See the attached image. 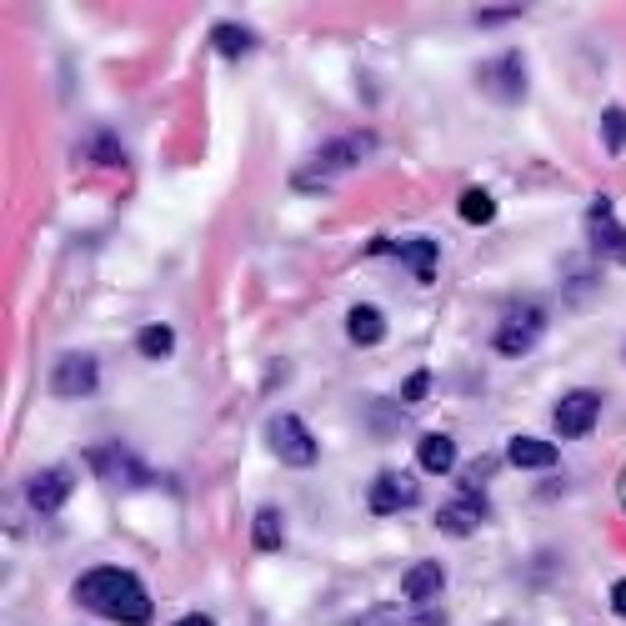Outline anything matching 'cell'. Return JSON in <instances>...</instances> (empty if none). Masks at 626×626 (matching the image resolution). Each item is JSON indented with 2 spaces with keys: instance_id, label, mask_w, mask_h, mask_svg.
I'll list each match as a JSON object with an SVG mask.
<instances>
[{
  "instance_id": "7402d4cb",
  "label": "cell",
  "mask_w": 626,
  "mask_h": 626,
  "mask_svg": "<svg viewBox=\"0 0 626 626\" xmlns=\"http://www.w3.org/2000/svg\"><path fill=\"white\" fill-rule=\"evenodd\" d=\"M85 155L101 161V166H120V161H126V151H120V141L111 136V130H95L91 141H85Z\"/></svg>"
},
{
  "instance_id": "5b68a950",
  "label": "cell",
  "mask_w": 626,
  "mask_h": 626,
  "mask_svg": "<svg viewBox=\"0 0 626 626\" xmlns=\"http://www.w3.org/2000/svg\"><path fill=\"white\" fill-rule=\"evenodd\" d=\"M95 386H101V361H95L91 351H66L56 367H50V391L66 396V402H71V396H91Z\"/></svg>"
},
{
  "instance_id": "6da1fadb",
  "label": "cell",
  "mask_w": 626,
  "mask_h": 626,
  "mask_svg": "<svg viewBox=\"0 0 626 626\" xmlns=\"http://www.w3.org/2000/svg\"><path fill=\"white\" fill-rule=\"evenodd\" d=\"M71 596L85 606V612L106 616V622L120 626H146L151 622V591L141 587V577L126 567H91L76 577Z\"/></svg>"
},
{
  "instance_id": "8fae6325",
  "label": "cell",
  "mask_w": 626,
  "mask_h": 626,
  "mask_svg": "<svg viewBox=\"0 0 626 626\" xmlns=\"http://www.w3.org/2000/svg\"><path fill=\"white\" fill-rule=\"evenodd\" d=\"M587 236H591V251H596V256H612V260H622V266H626V225L616 221L612 201H596V206H591Z\"/></svg>"
},
{
  "instance_id": "2e32d148",
  "label": "cell",
  "mask_w": 626,
  "mask_h": 626,
  "mask_svg": "<svg viewBox=\"0 0 626 626\" xmlns=\"http://www.w3.org/2000/svg\"><path fill=\"white\" fill-rule=\"evenodd\" d=\"M441 612H416V606H371L356 626H441Z\"/></svg>"
},
{
  "instance_id": "52a82bcc",
  "label": "cell",
  "mask_w": 626,
  "mask_h": 626,
  "mask_svg": "<svg viewBox=\"0 0 626 626\" xmlns=\"http://www.w3.org/2000/svg\"><path fill=\"white\" fill-rule=\"evenodd\" d=\"M482 521H486V491H482V486H466V482H461L456 497L437 511V526L447 536H472Z\"/></svg>"
},
{
  "instance_id": "277c9868",
  "label": "cell",
  "mask_w": 626,
  "mask_h": 626,
  "mask_svg": "<svg viewBox=\"0 0 626 626\" xmlns=\"http://www.w3.org/2000/svg\"><path fill=\"white\" fill-rule=\"evenodd\" d=\"M266 447L276 451V461H286V466H316V437L306 431V421L301 416H291V411H281V416H271L266 421Z\"/></svg>"
},
{
  "instance_id": "4fadbf2b",
  "label": "cell",
  "mask_w": 626,
  "mask_h": 626,
  "mask_svg": "<svg viewBox=\"0 0 626 626\" xmlns=\"http://www.w3.org/2000/svg\"><path fill=\"white\" fill-rule=\"evenodd\" d=\"M441 587H447V571H441V561H416V567H406L402 577V591H406V602H437Z\"/></svg>"
},
{
  "instance_id": "ba28073f",
  "label": "cell",
  "mask_w": 626,
  "mask_h": 626,
  "mask_svg": "<svg viewBox=\"0 0 626 626\" xmlns=\"http://www.w3.org/2000/svg\"><path fill=\"white\" fill-rule=\"evenodd\" d=\"M596 416H602V396H596V391H567V396L556 402L552 421H556V431H561V437L581 441V437H591Z\"/></svg>"
},
{
  "instance_id": "484cf974",
  "label": "cell",
  "mask_w": 626,
  "mask_h": 626,
  "mask_svg": "<svg viewBox=\"0 0 626 626\" xmlns=\"http://www.w3.org/2000/svg\"><path fill=\"white\" fill-rule=\"evenodd\" d=\"M517 15H521V5H482L476 21L482 25H507V21H517Z\"/></svg>"
},
{
  "instance_id": "603a6c76",
  "label": "cell",
  "mask_w": 626,
  "mask_h": 626,
  "mask_svg": "<svg viewBox=\"0 0 626 626\" xmlns=\"http://www.w3.org/2000/svg\"><path fill=\"white\" fill-rule=\"evenodd\" d=\"M491 216H497V201H491L486 190H466V196H461V221L491 225Z\"/></svg>"
},
{
  "instance_id": "9c48e42d",
  "label": "cell",
  "mask_w": 626,
  "mask_h": 626,
  "mask_svg": "<svg viewBox=\"0 0 626 626\" xmlns=\"http://www.w3.org/2000/svg\"><path fill=\"white\" fill-rule=\"evenodd\" d=\"M482 85L491 91V101H501V106H517L521 95H526V66H521L517 50H507V56L486 60L482 66Z\"/></svg>"
},
{
  "instance_id": "ffe728a7",
  "label": "cell",
  "mask_w": 626,
  "mask_h": 626,
  "mask_svg": "<svg viewBox=\"0 0 626 626\" xmlns=\"http://www.w3.org/2000/svg\"><path fill=\"white\" fill-rule=\"evenodd\" d=\"M251 542H256L260 552H276V546H281V511L260 507L256 521H251Z\"/></svg>"
},
{
  "instance_id": "9a60e30c",
  "label": "cell",
  "mask_w": 626,
  "mask_h": 626,
  "mask_svg": "<svg viewBox=\"0 0 626 626\" xmlns=\"http://www.w3.org/2000/svg\"><path fill=\"white\" fill-rule=\"evenodd\" d=\"M371 256H402L406 266H416L421 276H431V266H437V241H371Z\"/></svg>"
},
{
  "instance_id": "f1b7e54d",
  "label": "cell",
  "mask_w": 626,
  "mask_h": 626,
  "mask_svg": "<svg viewBox=\"0 0 626 626\" xmlns=\"http://www.w3.org/2000/svg\"><path fill=\"white\" fill-rule=\"evenodd\" d=\"M616 497H622V511H626V472H622V486H616Z\"/></svg>"
},
{
  "instance_id": "83f0119b",
  "label": "cell",
  "mask_w": 626,
  "mask_h": 626,
  "mask_svg": "<svg viewBox=\"0 0 626 626\" xmlns=\"http://www.w3.org/2000/svg\"><path fill=\"white\" fill-rule=\"evenodd\" d=\"M176 626H216V622H211V616H206V612H190V616H181Z\"/></svg>"
},
{
  "instance_id": "d4e9b609",
  "label": "cell",
  "mask_w": 626,
  "mask_h": 626,
  "mask_svg": "<svg viewBox=\"0 0 626 626\" xmlns=\"http://www.w3.org/2000/svg\"><path fill=\"white\" fill-rule=\"evenodd\" d=\"M426 391H431V371H411V376L402 381V402H421Z\"/></svg>"
},
{
  "instance_id": "8992f818",
  "label": "cell",
  "mask_w": 626,
  "mask_h": 626,
  "mask_svg": "<svg viewBox=\"0 0 626 626\" xmlns=\"http://www.w3.org/2000/svg\"><path fill=\"white\" fill-rule=\"evenodd\" d=\"M91 472L101 476L106 486H151V466L141 456H130L126 447H95L91 451Z\"/></svg>"
},
{
  "instance_id": "e0dca14e",
  "label": "cell",
  "mask_w": 626,
  "mask_h": 626,
  "mask_svg": "<svg viewBox=\"0 0 626 626\" xmlns=\"http://www.w3.org/2000/svg\"><path fill=\"white\" fill-rule=\"evenodd\" d=\"M346 336H351L356 346H381L386 341V316H381L376 306H351V316H346Z\"/></svg>"
},
{
  "instance_id": "3957f363",
  "label": "cell",
  "mask_w": 626,
  "mask_h": 626,
  "mask_svg": "<svg viewBox=\"0 0 626 626\" xmlns=\"http://www.w3.org/2000/svg\"><path fill=\"white\" fill-rule=\"evenodd\" d=\"M542 332H546V311L532 306V301H517V306H507V316L497 321L491 346H497L501 356H526Z\"/></svg>"
},
{
  "instance_id": "ac0fdd59",
  "label": "cell",
  "mask_w": 626,
  "mask_h": 626,
  "mask_svg": "<svg viewBox=\"0 0 626 626\" xmlns=\"http://www.w3.org/2000/svg\"><path fill=\"white\" fill-rule=\"evenodd\" d=\"M416 456H421V466L431 476H447L456 472V441L441 437V431H431V437H421V447H416Z\"/></svg>"
},
{
  "instance_id": "7a4b0ae2",
  "label": "cell",
  "mask_w": 626,
  "mask_h": 626,
  "mask_svg": "<svg viewBox=\"0 0 626 626\" xmlns=\"http://www.w3.org/2000/svg\"><path fill=\"white\" fill-rule=\"evenodd\" d=\"M371 151H376V136H367V130H356V136H341V141L321 146V151L311 155V166H306V171H295V186H301V190L321 186V176H336V171L361 166V161H367Z\"/></svg>"
},
{
  "instance_id": "44dd1931",
  "label": "cell",
  "mask_w": 626,
  "mask_h": 626,
  "mask_svg": "<svg viewBox=\"0 0 626 626\" xmlns=\"http://www.w3.org/2000/svg\"><path fill=\"white\" fill-rule=\"evenodd\" d=\"M136 346H141V356H151V361H161V356L176 351V332L171 326H146L141 336H136Z\"/></svg>"
},
{
  "instance_id": "d6986e66",
  "label": "cell",
  "mask_w": 626,
  "mask_h": 626,
  "mask_svg": "<svg viewBox=\"0 0 626 626\" xmlns=\"http://www.w3.org/2000/svg\"><path fill=\"white\" fill-rule=\"evenodd\" d=\"M211 46L221 50L225 60H241V56H251V50H256V36H251L246 25H236V21H221L211 31Z\"/></svg>"
},
{
  "instance_id": "30bf717a",
  "label": "cell",
  "mask_w": 626,
  "mask_h": 626,
  "mask_svg": "<svg viewBox=\"0 0 626 626\" xmlns=\"http://www.w3.org/2000/svg\"><path fill=\"white\" fill-rule=\"evenodd\" d=\"M416 497H421V486H416L406 472H381L367 491V507L376 511V517H391V511L416 507Z\"/></svg>"
},
{
  "instance_id": "4316f807",
  "label": "cell",
  "mask_w": 626,
  "mask_h": 626,
  "mask_svg": "<svg viewBox=\"0 0 626 626\" xmlns=\"http://www.w3.org/2000/svg\"><path fill=\"white\" fill-rule=\"evenodd\" d=\"M612 606L626 616V581H612Z\"/></svg>"
},
{
  "instance_id": "7c38bea8",
  "label": "cell",
  "mask_w": 626,
  "mask_h": 626,
  "mask_svg": "<svg viewBox=\"0 0 626 626\" xmlns=\"http://www.w3.org/2000/svg\"><path fill=\"white\" fill-rule=\"evenodd\" d=\"M66 497H71V472H66V466H50V472H36L31 482H25V501H31L40 517L60 511L66 507Z\"/></svg>"
},
{
  "instance_id": "5bb4252c",
  "label": "cell",
  "mask_w": 626,
  "mask_h": 626,
  "mask_svg": "<svg viewBox=\"0 0 626 626\" xmlns=\"http://www.w3.org/2000/svg\"><path fill=\"white\" fill-rule=\"evenodd\" d=\"M507 461H511V466H521V472H552V466H556V447H552V441H542V437H511Z\"/></svg>"
},
{
  "instance_id": "cb8c5ba5",
  "label": "cell",
  "mask_w": 626,
  "mask_h": 626,
  "mask_svg": "<svg viewBox=\"0 0 626 626\" xmlns=\"http://www.w3.org/2000/svg\"><path fill=\"white\" fill-rule=\"evenodd\" d=\"M602 141H606V151H626V111L622 106H606L602 111Z\"/></svg>"
}]
</instances>
